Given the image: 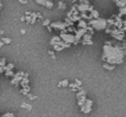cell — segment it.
Wrapping results in <instances>:
<instances>
[{
    "label": "cell",
    "mask_w": 126,
    "mask_h": 117,
    "mask_svg": "<svg viewBox=\"0 0 126 117\" xmlns=\"http://www.w3.org/2000/svg\"><path fill=\"white\" fill-rule=\"evenodd\" d=\"M126 55V51L121 46L113 45L111 42H106L103 46L102 60L109 64L117 65L124 62V57Z\"/></svg>",
    "instance_id": "obj_1"
},
{
    "label": "cell",
    "mask_w": 126,
    "mask_h": 117,
    "mask_svg": "<svg viewBox=\"0 0 126 117\" xmlns=\"http://www.w3.org/2000/svg\"><path fill=\"white\" fill-rule=\"evenodd\" d=\"M89 26H91L94 30H105L109 27L107 20L103 18H96V19H91L89 22Z\"/></svg>",
    "instance_id": "obj_2"
},
{
    "label": "cell",
    "mask_w": 126,
    "mask_h": 117,
    "mask_svg": "<svg viewBox=\"0 0 126 117\" xmlns=\"http://www.w3.org/2000/svg\"><path fill=\"white\" fill-rule=\"evenodd\" d=\"M60 38H61L62 41H64L65 43H69V44H76L78 43V41H76L75 39V35L74 34H71V33H67L66 30H63L61 32V34H60Z\"/></svg>",
    "instance_id": "obj_3"
},
{
    "label": "cell",
    "mask_w": 126,
    "mask_h": 117,
    "mask_svg": "<svg viewBox=\"0 0 126 117\" xmlns=\"http://www.w3.org/2000/svg\"><path fill=\"white\" fill-rule=\"evenodd\" d=\"M92 106H93V101H92V100H89V98H86V100H85V102L83 103L82 106H80V107H81V112H82L83 114H89V113H91Z\"/></svg>",
    "instance_id": "obj_4"
},
{
    "label": "cell",
    "mask_w": 126,
    "mask_h": 117,
    "mask_svg": "<svg viewBox=\"0 0 126 117\" xmlns=\"http://www.w3.org/2000/svg\"><path fill=\"white\" fill-rule=\"evenodd\" d=\"M110 33H111L112 37L115 38V39L118 40V41H123V40H124V37H125L124 31L121 30V29L116 28V29H114V30H111V31H110Z\"/></svg>",
    "instance_id": "obj_5"
},
{
    "label": "cell",
    "mask_w": 126,
    "mask_h": 117,
    "mask_svg": "<svg viewBox=\"0 0 126 117\" xmlns=\"http://www.w3.org/2000/svg\"><path fill=\"white\" fill-rule=\"evenodd\" d=\"M86 92H85V89H80L79 92H76V98H78V104L79 106H82L83 103L85 102V100H86Z\"/></svg>",
    "instance_id": "obj_6"
},
{
    "label": "cell",
    "mask_w": 126,
    "mask_h": 117,
    "mask_svg": "<svg viewBox=\"0 0 126 117\" xmlns=\"http://www.w3.org/2000/svg\"><path fill=\"white\" fill-rule=\"evenodd\" d=\"M26 75V73L24 72H22V71H20V72H18L17 74H15V75L12 76V80H11V84L12 85H18V84H20V81L22 80V77Z\"/></svg>",
    "instance_id": "obj_7"
},
{
    "label": "cell",
    "mask_w": 126,
    "mask_h": 117,
    "mask_svg": "<svg viewBox=\"0 0 126 117\" xmlns=\"http://www.w3.org/2000/svg\"><path fill=\"white\" fill-rule=\"evenodd\" d=\"M75 7L79 10V12H87V11L91 12V11L94 9L93 6H90V4H86V3H80L79 6H75Z\"/></svg>",
    "instance_id": "obj_8"
},
{
    "label": "cell",
    "mask_w": 126,
    "mask_h": 117,
    "mask_svg": "<svg viewBox=\"0 0 126 117\" xmlns=\"http://www.w3.org/2000/svg\"><path fill=\"white\" fill-rule=\"evenodd\" d=\"M50 26H51V28H53V29H58V30H66V28L69 26H67L65 22H52V23H50Z\"/></svg>",
    "instance_id": "obj_9"
},
{
    "label": "cell",
    "mask_w": 126,
    "mask_h": 117,
    "mask_svg": "<svg viewBox=\"0 0 126 117\" xmlns=\"http://www.w3.org/2000/svg\"><path fill=\"white\" fill-rule=\"evenodd\" d=\"M74 32H75V34H74V35H75V39H76V41H80V40L81 39H82V37H83V35H84L85 34V33H86L87 32V29H79V30H75V31H74Z\"/></svg>",
    "instance_id": "obj_10"
},
{
    "label": "cell",
    "mask_w": 126,
    "mask_h": 117,
    "mask_svg": "<svg viewBox=\"0 0 126 117\" xmlns=\"http://www.w3.org/2000/svg\"><path fill=\"white\" fill-rule=\"evenodd\" d=\"M37 3L47 7V8H49V9H51L53 7V2L51 1V0H37Z\"/></svg>",
    "instance_id": "obj_11"
},
{
    "label": "cell",
    "mask_w": 126,
    "mask_h": 117,
    "mask_svg": "<svg viewBox=\"0 0 126 117\" xmlns=\"http://www.w3.org/2000/svg\"><path fill=\"white\" fill-rule=\"evenodd\" d=\"M89 15H90V18H91V19H96V18H100V13H98V11L95 10V9H93Z\"/></svg>",
    "instance_id": "obj_12"
},
{
    "label": "cell",
    "mask_w": 126,
    "mask_h": 117,
    "mask_svg": "<svg viewBox=\"0 0 126 117\" xmlns=\"http://www.w3.org/2000/svg\"><path fill=\"white\" fill-rule=\"evenodd\" d=\"M87 26H89V23H87L86 21H84V20H82V19L79 20V24H78L79 28H81V29H86Z\"/></svg>",
    "instance_id": "obj_13"
},
{
    "label": "cell",
    "mask_w": 126,
    "mask_h": 117,
    "mask_svg": "<svg viewBox=\"0 0 126 117\" xmlns=\"http://www.w3.org/2000/svg\"><path fill=\"white\" fill-rule=\"evenodd\" d=\"M69 87L73 92H79L80 89H82V86H79V85H76L75 83H73V84H69Z\"/></svg>",
    "instance_id": "obj_14"
},
{
    "label": "cell",
    "mask_w": 126,
    "mask_h": 117,
    "mask_svg": "<svg viewBox=\"0 0 126 117\" xmlns=\"http://www.w3.org/2000/svg\"><path fill=\"white\" fill-rule=\"evenodd\" d=\"M114 2L116 3V6H117L118 8L126 6V0H114Z\"/></svg>",
    "instance_id": "obj_15"
},
{
    "label": "cell",
    "mask_w": 126,
    "mask_h": 117,
    "mask_svg": "<svg viewBox=\"0 0 126 117\" xmlns=\"http://www.w3.org/2000/svg\"><path fill=\"white\" fill-rule=\"evenodd\" d=\"M103 67H104V69H106V70H109V71H113V70L115 69V65H113V64H109V63L105 62L104 64H103Z\"/></svg>",
    "instance_id": "obj_16"
},
{
    "label": "cell",
    "mask_w": 126,
    "mask_h": 117,
    "mask_svg": "<svg viewBox=\"0 0 126 117\" xmlns=\"http://www.w3.org/2000/svg\"><path fill=\"white\" fill-rule=\"evenodd\" d=\"M118 15H120V17H122V15H126V6L118 8Z\"/></svg>",
    "instance_id": "obj_17"
},
{
    "label": "cell",
    "mask_w": 126,
    "mask_h": 117,
    "mask_svg": "<svg viewBox=\"0 0 126 117\" xmlns=\"http://www.w3.org/2000/svg\"><path fill=\"white\" fill-rule=\"evenodd\" d=\"M20 93L23 94V95H28L29 93H30V86H27V87H22L21 91H20Z\"/></svg>",
    "instance_id": "obj_18"
},
{
    "label": "cell",
    "mask_w": 126,
    "mask_h": 117,
    "mask_svg": "<svg viewBox=\"0 0 126 117\" xmlns=\"http://www.w3.org/2000/svg\"><path fill=\"white\" fill-rule=\"evenodd\" d=\"M58 86H59V87H66V86H69V81H67V80L61 81V82L58 84Z\"/></svg>",
    "instance_id": "obj_19"
},
{
    "label": "cell",
    "mask_w": 126,
    "mask_h": 117,
    "mask_svg": "<svg viewBox=\"0 0 126 117\" xmlns=\"http://www.w3.org/2000/svg\"><path fill=\"white\" fill-rule=\"evenodd\" d=\"M21 107H22V108L28 109V111H31V109H32V105L27 104V103H22V104H21Z\"/></svg>",
    "instance_id": "obj_20"
},
{
    "label": "cell",
    "mask_w": 126,
    "mask_h": 117,
    "mask_svg": "<svg viewBox=\"0 0 126 117\" xmlns=\"http://www.w3.org/2000/svg\"><path fill=\"white\" fill-rule=\"evenodd\" d=\"M1 41L3 42L4 44H10L11 42H12V40H11L10 38H2V39H1Z\"/></svg>",
    "instance_id": "obj_21"
},
{
    "label": "cell",
    "mask_w": 126,
    "mask_h": 117,
    "mask_svg": "<svg viewBox=\"0 0 126 117\" xmlns=\"http://www.w3.org/2000/svg\"><path fill=\"white\" fill-rule=\"evenodd\" d=\"M13 67H15V64H13V63H9V64L4 65V71H7V70H12Z\"/></svg>",
    "instance_id": "obj_22"
},
{
    "label": "cell",
    "mask_w": 126,
    "mask_h": 117,
    "mask_svg": "<svg viewBox=\"0 0 126 117\" xmlns=\"http://www.w3.org/2000/svg\"><path fill=\"white\" fill-rule=\"evenodd\" d=\"M4 74H6L7 76H10V77H12V76L15 75V73L12 72V70H7V71H4Z\"/></svg>",
    "instance_id": "obj_23"
},
{
    "label": "cell",
    "mask_w": 126,
    "mask_h": 117,
    "mask_svg": "<svg viewBox=\"0 0 126 117\" xmlns=\"http://www.w3.org/2000/svg\"><path fill=\"white\" fill-rule=\"evenodd\" d=\"M1 117H16V116H15L13 113H6V114H3Z\"/></svg>",
    "instance_id": "obj_24"
},
{
    "label": "cell",
    "mask_w": 126,
    "mask_h": 117,
    "mask_svg": "<svg viewBox=\"0 0 126 117\" xmlns=\"http://www.w3.org/2000/svg\"><path fill=\"white\" fill-rule=\"evenodd\" d=\"M59 8H60V9H65V8H66V4H65L64 2L60 1V2H59Z\"/></svg>",
    "instance_id": "obj_25"
},
{
    "label": "cell",
    "mask_w": 126,
    "mask_h": 117,
    "mask_svg": "<svg viewBox=\"0 0 126 117\" xmlns=\"http://www.w3.org/2000/svg\"><path fill=\"white\" fill-rule=\"evenodd\" d=\"M6 65V58H0V66H4Z\"/></svg>",
    "instance_id": "obj_26"
},
{
    "label": "cell",
    "mask_w": 126,
    "mask_h": 117,
    "mask_svg": "<svg viewBox=\"0 0 126 117\" xmlns=\"http://www.w3.org/2000/svg\"><path fill=\"white\" fill-rule=\"evenodd\" d=\"M50 23H51V22H50V20H49V19H46V20L43 21V26H44V27H48Z\"/></svg>",
    "instance_id": "obj_27"
},
{
    "label": "cell",
    "mask_w": 126,
    "mask_h": 117,
    "mask_svg": "<svg viewBox=\"0 0 126 117\" xmlns=\"http://www.w3.org/2000/svg\"><path fill=\"white\" fill-rule=\"evenodd\" d=\"M27 96H28V97L30 98V100H35V98H37V96H34V95H31L30 93H29V94H28V95H27Z\"/></svg>",
    "instance_id": "obj_28"
},
{
    "label": "cell",
    "mask_w": 126,
    "mask_h": 117,
    "mask_svg": "<svg viewBox=\"0 0 126 117\" xmlns=\"http://www.w3.org/2000/svg\"><path fill=\"white\" fill-rule=\"evenodd\" d=\"M74 82H75V84H76V85H79V86H82V82H81V81L75 80V81H74Z\"/></svg>",
    "instance_id": "obj_29"
},
{
    "label": "cell",
    "mask_w": 126,
    "mask_h": 117,
    "mask_svg": "<svg viewBox=\"0 0 126 117\" xmlns=\"http://www.w3.org/2000/svg\"><path fill=\"white\" fill-rule=\"evenodd\" d=\"M123 30H126V20H124V21H123Z\"/></svg>",
    "instance_id": "obj_30"
},
{
    "label": "cell",
    "mask_w": 126,
    "mask_h": 117,
    "mask_svg": "<svg viewBox=\"0 0 126 117\" xmlns=\"http://www.w3.org/2000/svg\"><path fill=\"white\" fill-rule=\"evenodd\" d=\"M19 2L20 3H22V4H26L27 2H28V0H19Z\"/></svg>",
    "instance_id": "obj_31"
},
{
    "label": "cell",
    "mask_w": 126,
    "mask_h": 117,
    "mask_svg": "<svg viewBox=\"0 0 126 117\" xmlns=\"http://www.w3.org/2000/svg\"><path fill=\"white\" fill-rule=\"evenodd\" d=\"M4 72V66H0V73H3Z\"/></svg>",
    "instance_id": "obj_32"
},
{
    "label": "cell",
    "mask_w": 126,
    "mask_h": 117,
    "mask_svg": "<svg viewBox=\"0 0 126 117\" xmlns=\"http://www.w3.org/2000/svg\"><path fill=\"white\" fill-rule=\"evenodd\" d=\"M3 44H4V43H3V42H2V41H0V48H1V46H2V45H3Z\"/></svg>",
    "instance_id": "obj_33"
},
{
    "label": "cell",
    "mask_w": 126,
    "mask_h": 117,
    "mask_svg": "<svg viewBox=\"0 0 126 117\" xmlns=\"http://www.w3.org/2000/svg\"><path fill=\"white\" fill-rule=\"evenodd\" d=\"M1 8H2V2L0 1V9H1Z\"/></svg>",
    "instance_id": "obj_34"
}]
</instances>
